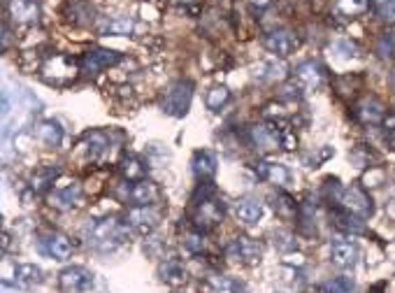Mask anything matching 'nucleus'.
<instances>
[{"instance_id":"obj_26","label":"nucleus","mask_w":395,"mask_h":293,"mask_svg":"<svg viewBox=\"0 0 395 293\" xmlns=\"http://www.w3.org/2000/svg\"><path fill=\"white\" fill-rule=\"evenodd\" d=\"M332 223H335V228L344 230V233H353V235H358L365 230V223L360 216L346 212V209H339V207L332 209Z\"/></svg>"},{"instance_id":"obj_25","label":"nucleus","mask_w":395,"mask_h":293,"mask_svg":"<svg viewBox=\"0 0 395 293\" xmlns=\"http://www.w3.org/2000/svg\"><path fill=\"white\" fill-rule=\"evenodd\" d=\"M159 275L166 284L170 286H182L186 282V270H184V263L177 261V258H166L159 268Z\"/></svg>"},{"instance_id":"obj_12","label":"nucleus","mask_w":395,"mask_h":293,"mask_svg":"<svg viewBox=\"0 0 395 293\" xmlns=\"http://www.w3.org/2000/svg\"><path fill=\"white\" fill-rule=\"evenodd\" d=\"M58 284L67 293H84L93 286V272L79 268V265H72V268H65L58 275Z\"/></svg>"},{"instance_id":"obj_11","label":"nucleus","mask_w":395,"mask_h":293,"mask_svg":"<svg viewBox=\"0 0 395 293\" xmlns=\"http://www.w3.org/2000/svg\"><path fill=\"white\" fill-rule=\"evenodd\" d=\"M81 198H84V193H81V187H79L77 182L58 184V187H54L49 191V196H47L49 205L56 207L58 212H70V209L79 207L81 205Z\"/></svg>"},{"instance_id":"obj_18","label":"nucleus","mask_w":395,"mask_h":293,"mask_svg":"<svg viewBox=\"0 0 395 293\" xmlns=\"http://www.w3.org/2000/svg\"><path fill=\"white\" fill-rule=\"evenodd\" d=\"M358 258V247L353 242L346 240H337L330 244V261L337 265V268H353Z\"/></svg>"},{"instance_id":"obj_1","label":"nucleus","mask_w":395,"mask_h":293,"mask_svg":"<svg viewBox=\"0 0 395 293\" xmlns=\"http://www.w3.org/2000/svg\"><path fill=\"white\" fill-rule=\"evenodd\" d=\"M128 230L131 228H128L126 219L121 221L117 216H105L88 226V242L100 251H112L128 240Z\"/></svg>"},{"instance_id":"obj_40","label":"nucleus","mask_w":395,"mask_h":293,"mask_svg":"<svg viewBox=\"0 0 395 293\" xmlns=\"http://www.w3.org/2000/svg\"><path fill=\"white\" fill-rule=\"evenodd\" d=\"M184 247H186L188 254H202V249H205V233L193 228L191 233L184 235Z\"/></svg>"},{"instance_id":"obj_23","label":"nucleus","mask_w":395,"mask_h":293,"mask_svg":"<svg viewBox=\"0 0 395 293\" xmlns=\"http://www.w3.org/2000/svg\"><path fill=\"white\" fill-rule=\"evenodd\" d=\"M202 291L205 293H244V286L233 277L209 275L205 282H202Z\"/></svg>"},{"instance_id":"obj_29","label":"nucleus","mask_w":395,"mask_h":293,"mask_svg":"<svg viewBox=\"0 0 395 293\" xmlns=\"http://www.w3.org/2000/svg\"><path fill=\"white\" fill-rule=\"evenodd\" d=\"M372 0H335V15L342 19H356L370 10Z\"/></svg>"},{"instance_id":"obj_31","label":"nucleus","mask_w":395,"mask_h":293,"mask_svg":"<svg viewBox=\"0 0 395 293\" xmlns=\"http://www.w3.org/2000/svg\"><path fill=\"white\" fill-rule=\"evenodd\" d=\"M119 170L126 182H140L147 177V166L140 159H135V156H124L119 163Z\"/></svg>"},{"instance_id":"obj_16","label":"nucleus","mask_w":395,"mask_h":293,"mask_svg":"<svg viewBox=\"0 0 395 293\" xmlns=\"http://www.w3.org/2000/svg\"><path fill=\"white\" fill-rule=\"evenodd\" d=\"M110 149V135L103 131H91L86 133L79 142V152L84 154L86 161H100Z\"/></svg>"},{"instance_id":"obj_48","label":"nucleus","mask_w":395,"mask_h":293,"mask_svg":"<svg viewBox=\"0 0 395 293\" xmlns=\"http://www.w3.org/2000/svg\"><path fill=\"white\" fill-rule=\"evenodd\" d=\"M391 81H393V86H395V70H393V74H391Z\"/></svg>"},{"instance_id":"obj_8","label":"nucleus","mask_w":395,"mask_h":293,"mask_svg":"<svg viewBox=\"0 0 395 293\" xmlns=\"http://www.w3.org/2000/svg\"><path fill=\"white\" fill-rule=\"evenodd\" d=\"M226 256L230 261H237V263H244V265H254L261 261L263 256V244L258 240H251V237H235L226 244Z\"/></svg>"},{"instance_id":"obj_15","label":"nucleus","mask_w":395,"mask_h":293,"mask_svg":"<svg viewBox=\"0 0 395 293\" xmlns=\"http://www.w3.org/2000/svg\"><path fill=\"white\" fill-rule=\"evenodd\" d=\"M353 117L365 126H377V124H384L386 110L377 98H370V95H367V98L358 100V103L353 105Z\"/></svg>"},{"instance_id":"obj_14","label":"nucleus","mask_w":395,"mask_h":293,"mask_svg":"<svg viewBox=\"0 0 395 293\" xmlns=\"http://www.w3.org/2000/svg\"><path fill=\"white\" fill-rule=\"evenodd\" d=\"M249 142L261 152H275L279 147V128L277 121L272 124H258V126H249Z\"/></svg>"},{"instance_id":"obj_17","label":"nucleus","mask_w":395,"mask_h":293,"mask_svg":"<svg viewBox=\"0 0 395 293\" xmlns=\"http://www.w3.org/2000/svg\"><path fill=\"white\" fill-rule=\"evenodd\" d=\"M42 244H45V251L49 254L51 258H56V261H67V258L72 256V240L63 233H58V230H54V233L45 235L42 237Z\"/></svg>"},{"instance_id":"obj_39","label":"nucleus","mask_w":395,"mask_h":293,"mask_svg":"<svg viewBox=\"0 0 395 293\" xmlns=\"http://www.w3.org/2000/svg\"><path fill=\"white\" fill-rule=\"evenodd\" d=\"M374 15L388 24H395V0H372Z\"/></svg>"},{"instance_id":"obj_35","label":"nucleus","mask_w":395,"mask_h":293,"mask_svg":"<svg viewBox=\"0 0 395 293\" xmlns=\"http://www.w3.org/2000/svg\"><path fill=\"white\" fill-rule=\"evenodd\" d=\"M70 19L74 24H81V26H86V24H91L93 22V10L88 8L86 3H79V0H70Z\"/></svg>"},{"instance_id":"obj_37","label":"nucleus","mask_w":395,"mask_h":293,"mask_svg":"<svg viewBox=\"0 0 395 293\" xmlns=\"http://www.w3.org/2000/svg\"><path fill=\"white\" fill-rule=\"evenodd\" d=\"M377 54H379V58H393L395 56V33L393 31H386V33H381L379 40H377Z\"/></svg>"},{"instance_id":"obj_4","label":"nucleus","mask_w":395,"mask_h":293,"mask_svg":"<svg viewBox=\"0 0 395 293\" xmlns=\"http://www.w3.org/2000/svg\"><path fill=\"white\" fill-rule=\"evenodd\" d=\"M191 100H193V84L188 79H179L166 88L161 107L170 117H184L191 107Z\"/></svg>"},{"instance_id":"obj_41","label":"nucleus","mask_w":395,"mask_h":293,"mask_svg":"<svg viewBox=\"0 0 395 293\" xmlns=\"http://www.w3.org/2000/svg\"><path fill=\"white\" fill-rule=\"evenodd\" d=\"M133 31V22L128 19H114V22H107L103 26V33H110V35H128Z\"/></svg>"},{"instance_id":"obj_5","label":"nucleus","mask_w":395,"mask_h":293,"mask_svg":"<svg viewBox=\"0 0 395 293\" xmlns=\"http://www.w3.org/2000/svg\"><path fill=\"white\" fill-rule=\"evenodd\" d=\"M161 219H163V207L161 205H133L126 212L128 228H133L135 233H140V235L154 233V228L159 226Z\"/></svg>"},{"instance_id":"obj_44","label":"nucleus","mask_w":395,"mask_h":293,"mask_svg":"<svg viewBox=\"0 0 395 293\" xmlns=\"http://www.w3.org/2000/svg\"><path fill=\"white\" fill-rule=\"evenodd\" d=\"M263 117H265V119H275V121H282V119H284V107H282V105H277V103H270V105H265V110H263Z\"/></svg>"},{"instance_id":"obj_28","label":"nucleus","mask_w":395,"mask_h":293,"mask_svg":"<svg viewBox=\"0 0 395 293\" xmlns=\"http://www.w3.org/2000/svg\"><path fill=\"white\" fill-rule=\"evenodd\" d=\"M235 214L242 223L251 226V223H256L263 216V205H261V200H256V198H244L237 203Z\"/></svg>"},{"instance_id":"obj_3","label":"nucleus","mask_w":395,"mask_h":293,"mask_svg":"<svg viewBox=\"0 0 395 293\" xmlns=\"http://www.w3.org/2000/svg\"><path fill=\"white\" fill-rule=\"evenodd\" d=\"M223 212H226L223 200H219V196H212V198L207 200L193 203L191 223H193V228L200 230V233H209V230H214L223 221Z\"/></svg>"},{"instance_id":"obj_7","label":"nucleus","mask_w":395,"mask_h":293,"mask_svg":"<svg viewBox=\"0 0 395 293\" xmlns=\"http://www.w3.org/2000/svg\"><path fill=\"white\" fill-rule=\"evenodd\" d=\"M339 209H346V212L360 216V219H367L372 214V198L370 193L363 189V187H344L342 193L337 198V205Z\"/></svg>"},{"instance_id":"obj_10","label":"nucleus","mask_w":395,"mask_h":293,"mask_svg":"<svg viewBox=\"0 0 395 293\" xmlns=\"http://www.w3.org/2000/svg\"><path fill=\"white\" fill-rule=\"evenodd\" d=\"M263 45L270 54L284 58L300 47V35L291 29H277V31H270L268 35L263 38Z\"/></svg>"},{"instance_id":"obj_42","label":"nucleus","mask_w":395,"mask_h":293,"mask_svg":"<svg viewBox=\"0 0 395 293\" xmlns=\"http://www.w3.org/2000/svg\"><path fill=\"white\" fill-rule=\"evenodd\" d=\"M384 126H386V135H384L386 145L395 152V114H386Z\"/></svg>"},{"instance_id":"obj_33","label":"nucleus","mask_w":395,"mask_h":293,"mask_svg":"<svg viewBox=\"0 0 395 293\" xmlns=\"http://www.w3.org/2000/svg\"><path fill=\"white\" fill-rule=\"evenodd\" d=\"M277 128H279V149L293 152L298 147V135L293 131V126L286 124V121H277Z\"/></svg>"},{"instance_id":"obj_34","label":"nucleus","mask_w":395,"mask_h":293,"mask_svg":"<svg viewBox=\"0 0 395 293\" xmlns=\"http://www.w3.org/2000/svg\"><path fill=\"white\" fill-rule=\"evenodd\" d=\"M386 180H388L386 168L370 166V168L365 170V175H363V187H365V189H379V187H384Z\"/></svg>"},{"instance_id":"obj_22","label":"nucleus","mask_w":395,"mask_h":293,"mask_svg":"<svg viewBox=\"0 0 395 293\" xmlns=\"http://www.w3.org/2000/svg\"><path fill=\"white\" fill-rule=\"evenodd\" d=\"M272 207H275L279 219H284V221H296L298 212H300V205L296 203V198L289 193H284V191H277V193L272 196Z\"/></svg>"},{"instance_id":"obj_2","label":"nucleus","mask_w":395,"mask_h":293,"mask_svg":"<svg viewBox=\"0 0 395 293\" xmlns=\"http://www.w3.org/2000/svg\"><path fill=\"white\" fill-rule=\"evenodd\" d=\"M79 61L67 56V54H51V56L45 58V63L40 65V74L47 84L51 86H65L70 81L77 79L79 74Z\"/></svg>"},{"instance_id":"obj_45","label":"nucleus","mask_w":395,"mask_h":293,"mask_svg":"<svg viewBox=\"0 0 395 293\" xmlns=\"http://www.w3.org/2000/svg\"><path fill=\"white\" fill-rule=\"evenodd\" d=\"M300 91H303V88L298 86L296 81H293V84L282 86V95H284V98H291V100H298V98H300Z\"/></svg>"},{"instance_id":"obj_36","label":"nucleus","mask_w":395,"mask_h":293,"mask_svg":"<svg viewBox=\"0 0 395 293\" xmlns=\"http://www.w3.org/2000/svg\"><path fill=\"white\" fill-rule=\"evenodd\" d=\"M230 100V91L226 86H214V88H209L207 91V98H205V103H207V107L212 112H216V110H221L223 105H226Z\"/></svg>"},{"instance_id":"obj_20","label":"nucleus","mask_w":395,"mask_h":293,"mask_svg":"<svg viewBox=\"0 0 395 293\" xmlns=\"http://www.w3.org/2000/svg\"><path fill=\"white\" fill-rule=\"evenodd\" d=\"M8 10L19 24H35L40 17V5L35 0H8Z\"/></svg>"},{"instance_id":"obj_13","label":"nucleus","mask_w":395,"mask_h":293,"mask_svg":"<svg viewBox=\"0 0 395 293\" xmlns=\"http://www.w3.org/2000/svg\"><path fill=\"white\" fill-rule=\"evenodd\" d=\"M323 79H325V70L316 61H305V63L296 68V74H293V81H296L303 91H316V88L323 84Z\"/></svg>"},{"instance_id":"obj_27","label":"nucleus","mask_w":395,"mask_h":293,"mask_svg":"<svg viewBox=\"0 0 395 293\" xmlns=\"http://www.w3.org/2000/svg\"><path fill=\"white\" fill-rule=\"evenodd\" d=\"M40 282H42V270L35 263H22L15 270V284L22 286V289H33Z\"/></svg>"},{"instance_id":"obj_21","label":"nucleus","mask_w":395,"mask_h":293,"mask_svg":"<svg viewBox=\"0 0 395 293\" xmlns=\"http://www.w3.org/2000/svg\"><path fill=\"white\" fill-rule=\"evenodd\" d=\"M58 175L61 168L56 166H40L31 177V191H35V193H49L54 189V182L58 180Z\"/></svg>"},{"instance_id":"obj_32","label":"nucleus","mask_w":395,"mask_h":293,"mask_svg":"<svg viewBox=\"0 0 395 293\" xmlns=\"http://www.w3.org/2000/svg\"><path fill=\"white\" fill-rule=\"evenodd\" d=\"M296 223H298V230H300L303 235H314L316 233V209L312 203H303Z\"/></svg>"},{"instance_id":"obj_43","label":"nucleus","mask_w":395,"mask_h":293,"mask_svg":"<svg viewBox=\"0 0 395 293\" xmlns=\"http://www.w3.org/2000/svg\"><path fill=\"white\" fill-rule=\"evenodd\" d=\"M275 244H277V247L282 249V251L296 249V237H293L291 233H284V230H282V233L275 235Z\"/></svg>"},{"instance_id":"obj_19","label":"nucleus","mask_w":395,"mask_h":293,"mask_svg":"<svg viewBox=\"0 0 395 293\" xmlns=\"http://www.w3.org/2000/svg\"><path fill=\"white\" fill-rule=\"evenodd\" d=\"M254 170H256L258 180L270 182V184H277V187H284V184H289V180H291L289 170H286L284 166H279V163L258 161L256 166H254Z\"/></svg>"},{"instance_id":"obj_24","label":"nucleus","mask_w":395,"mask_h":293,"mask_svg":"<svg viewBox=\"0 0 395 293\" xmlns=\"http://www.w3.org/2000/svg\"><path fill=\"white\" fill-rule=\"evenodd\" d=\"M193 173L200 177V182L212 180L216 175V156L209 149H200L193 154Z\"/></svg>"},{"instance_id":"obj_9","label":"nucleus","mask_w":395,"mask_h":293,"mask_svg":"<svg viewBox=\"0 0 395 293\" xmlns=\"http://www.w3.org/2000/svg\"><path fill=\"white\" fill-rule=\"evenodd\" d=\"M121 61V54L119 52H112V49H88L84 56L79 58V70L84 77H95L105 70V68H112L117 65Z\"/></svg>"},{"instance_id":"obj_47","label":"nucleus","mask_w":395,"mask_h":293,"mask_svg":"<svg viewBox=\"0 0 395 293\" xmlns=\"http://www.w3.org/2000/svg\"><path fill=\"white\" fill-rule=\"evenodd\" d=\"M270 3H272V0H251V5H254V8H258V10H265Z\"/></svg>"},{"instance_id":"obj_46","label":"nucleus","mask_w":395,"mask_h":293,"mask_svg":"<svg viewBox=\"0 0 395 293\" xmlns=\"http://www.w3.org/2000/svg\"><path fill=\"white\" fill-rule=\"evenodd\" d=\"M386 214H388V216H391V219L395 221V196H393V198H391V200H388V203H386Z\"/></svg>"},{"instance_id":"obj_6","label":"nucleus","mask_w":395,"mask_h":293,"mask_svg":"<svg viewBox=\"0 0 395 293\" xmlns=\"http://www.w3.org/2000/svg\"><path fill=\"white\" fill-rule=\"evenodd\" d=\"M121 200L131 203V205H159L161 200V189L159 184L152 180H140V182H124V193Z\"/></svg>"},{"instance_id":"obj_30","label":"nucleus","mask_w":395,"mask_h":293,"mask_svg":"<svg viewBox=\"0 0 395 293\" xmlns=\"http://www.w3.org/2000/svg\"><path fill=\"white\" fill-rule=\"evenodd\" d=\"M38 140L42 142L45 147H58L61 140H63V128H61L56 121L47 119L38 126Z\"/></svg>"},{"instance_id":"obj_38","label":"nucleus","mask_w":395,"mask_h":293,"mask_svg":"<svg viewBox=\"0 0 395 293\" xmlns=\"http://www.w3.org/2000/svg\"><path fill=\"white\" fill-rule=\"evenodd\" d=\"M353 291V279L351 277H332L321 286V293H351Z\"/></svg>"}]
</instances>
